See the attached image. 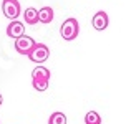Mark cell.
<instances>
[{
    "instance_id": "ba28073f",
    "label": "cell",
    "mask_w": 126,
    "mask_h": 124,
    "mask_svg": "<svg viewBox=\"0 0 126 124\" xmlns=\"http://www.w3.org/2000/svg\"><path fill=\"white\" fill-rule=\"evenodd\" d=\"M53 20V8L51 7H43L38 10V22L42 23H50Z\"/></svg>"
},
{
    "instance_id": "30bf717a",
    "label": "cell",
    "mask_w": 126,
    "mask_h": 124,
    "mask_svg": "<svg viewBox=\"0 0 126 124\" xmlns=\"http://www.w3.org/2000/svg\"><path fill=\"white\" fill-rule=\"evenodd\" d=\"M85 124H101V118L96 111H88L85 114Z\"/></svg>"
},
{
    "instance_id": "8fae6325",
    "label": "cell",
    "mask_w": 126,
    "mask_h": 124,
    "mask_svg": "<svg viewBox=\"0 0 126 124\" xmlns=\"http://www.w3.org/2000/svg\"><path fill=\"white\" fill-rule=\"evenodd\" d=\"M48 124H66V116L60 111L53 112L50 116V119H48Z\"/></svg>"
},
{
    "instance_id": "7a4b0ae2",
    "label": "cell",
    "mask_w": 126,
    "mask_h": 124,
    "mask_svg": "<svg viewBox=\"0 0 126 124\" xmlns=\"http://www.w3.org/2000/svg\"><path fill=\"white\" fill-rule=\"evenodd\" d=\"M2 12L7 18L13 20L18 18V15L22 13V7H20L18 0H3L2 2Z\"/></svg>"
},
{
    "instance_id": "6da1fadb",
    "label": "cell",
    "mask_w": 126,
    "mask_h": 124,
    "mask_svg": "<svg viewBox=\"0 0 126 124\" xmlns=\"http://www.w3.org/2000/svg\"><path fill=\"white\" fill-rule=\"evenodd\" d=\"M78 33H80V25H78L76 18H66L62 23V27H60V35L66 41L75 40L78 37Z\"/></svg>"
},
{
    "instance_id": "7c38bea8",
    "label": "cell",
    "mask_w": 126,
    "mask_h": 124,
    "mask_svg": "<svg viewBox=\"0 0 126 124\" xmlns=\"http://www.w3.org/2000/svg\"><path fill=\"white\" fill-rule=\"evenodd\" d=\"M32 84L37 91H47L48 84H50V80H32Z\"/></svg>"
},
{
    "instance_id": "4fadbf2b",
    "label": "cell",
    "mask_w": 126,
    "mask_h": 124,
    "mask_svg": "<svg viewBox=\"0 0 126 124\" xmlns=\"http://www.w3.org/2000/svg\"><path fill=\"white\" fill-rule=\"evenodd\" d=\"M2 103H3V96H2V93H0V106H2Z\"/></svg>"
},
{
    "instance_id": "5b68a950",
    "label": "cell",
    "mask_w": 126,
    "mask_h": 124,
    "mask_svg": "<svg viewBox=\"0 0 126 124\" xmlns=\"http://www.w3.org/2000/svg\"><path fill=\"white\" fill-rule=\"evenodd\" d=\"M91 23H93L94 30L98 31H103L108 28V23H110V18H108V13L100 10V12H96L93 15V20H91Z\"/></svg>"
},
{
    "instance_id": "3957f363",
    "label": "cell",
    "mask_w": 126,
    "mask_h": 124,
    "mask_svg": "<svg viewBox=\"0 0 126 124\" xmlns=\"http://www.w3.org/2000/svg\"><path fill=\"white\" fill-rule=\"evenodd\" d=\"M35 45H37V41L33 40L32 37H28V35H23L22 38H18V40H15V50L18 51L20 55H30L32 50L35 48Z\"/></svg>"
},
{
    "instance_id": "8992f818",
    "label": "cell",
    "mask_w": 126,
    "mask_h": 124,
    "mask_svg": "<svg viewBox=\"0 0 126 124\" xmlns=\"http://www.w3.org/2000/svg\"><path fill=\"white\" fill-rule=\"evenodd\" d=\"M7 35L10 38H13V40L22 38L25 35V27H23V23H22V22H17V20L10 22V25L7 27Z\"/></svg>"
},
{
    "instance_id": "277c9868",
    "label": "cell",
    "mask_w": 126,
    "mask_h": 124,
    "mask_svg": "<svg viewBox=\"0 0 126 124\" xmlns=\"http://www.w3.org/2000/svg\"><path fill=\"white\" fill-rule=\"evenodd\" d=\"M48 56H50L48 46H47L45 43H37L35 48L32 50V53L28 55V58H30L33 63H43V61L48 60Z\"/></svg>"
},
{
    "instance_id": "52a82bcc",
    "label": "cell",
    "mask_w": 126,
    "mask_h": 124,
    "mask_svg": "<svg viewBox=\"0 0 126 124\" xmlns=\"http://www.w3.org/2000/svg\"><path fill=\"white\" fill-rule=\"evenodd\" d=\"M32 80H50V69L45 66H35L32 71Z\"/></svg>"
},
{
    "instance_id": "9c48e42d",
    "label": "cell",
    "mask_w": 126,
    "mask_h": 124,
    "mask_svg": "<svg viewBox=\"0 0 126 124\" xmlns=\"http://www.w3.org/2000/svg\"><path fill=\"white\" fill-rule=\"evenodd\" d=\"M23 20H25V23L28 25H37L38 22V10L37 8H27L25 12H23Z\"/></svg>"
}]
</instances>
